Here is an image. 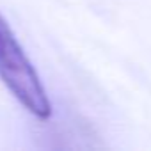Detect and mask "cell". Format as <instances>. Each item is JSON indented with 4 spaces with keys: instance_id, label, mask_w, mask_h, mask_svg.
<instances>
[{
    "instance_id": "1",
    "label": "cell",
    "mask_w": 151,
    "mask_h": 151,
    "mask_svg": "<svg viewBox=\"0 0 151 151\" xmlns=\"http://www.w3.org/2000/svg\"><path fill=\"white\" fill-rule=\"evenodd\" d=\"M0 80L34 117H52V103L36 68L27 57L11 25L0 13Z\"/></svg>"
}]
</instances>
